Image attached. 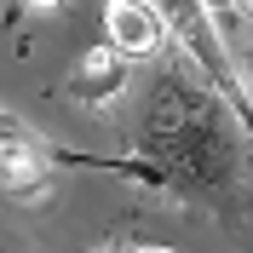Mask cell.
Returning a JSON list of instances; mask_svg holds the SVG:
<instances>
[{
    "instance_id": "10",
    "label": "cell",
    "mask_w": 253,
    "mask_h": 253,
    "mask_svg": "<svg viewBox=\"0 0 253 253\" xmlns=\"http://www.w3.org/2000/svg\"><path fill=\"white\" fill-rule=\"evenodd\" d=\"M236 6H242V17H253V0H236Z\"/></svg>"
},
{
    "instance_id": "1",
    "label": "cell",
    "mask_w": 253,
    "mask_h": 253,
    "mask_svg": "<svg viewBox=\"0 0 253 253\" xmlns=\"http://www.w3.org/2000/svg\"><path fill=\"white\" fill-rule=\"evenodd\" d=\"M236 110L207 86L196 69H178L150 92V115L138 132V156H150L167 173V190H230L242 178V132Z\"/></svg>"
},
{
    "instance_id": "7",
    "label": "cell",
    "mask_w": 253,
    "mask_h": 253,
    "mask_svg": "<svg viewBox=\"0 0 253 253\" xmlns=\"http://www.w3.org/2000/svg\"><path fill=\"white\" fill-rule=\"evenodd\" d=\"M236 69H242V86H248V104H253V41H248V46H242Z\"/></svg>"
},
{
    "instance_id": "4",
    "label": "cell",
    "mask_w": 253,
    "mask_h": 253,
    "mask_svg": "<svg viewBox=\"0 0 253 253\" xmlns=\"http://www.w3.org/2000/svg\"><path fill=\"white\" fill-rule=\"evenodd\" d=\"M104 35H110V46H121L126 58H156L161 41H167V17L150 0H115L110 12H104Z\"/></svg>"
},
{
    "instance_id": "9",
    "label": "cell",
    "mask_w": 253,
    "mask_h": 253,
    "mask_svg": "<svg viewBox=\"0 0 253 253\" xmlns=\"http://www.w3.org/2000/svg\"><path fill=\"white\" fill-rule=\"evenodd\" d=\"M115 253H167V248H115Z\"/></svg>"
},
{
    "instance_id": "8",
    "label": "cell",
    "mask_w": 253,
    "mask_h": 253,
    "mask_svg": "<svg viewBox=\"0 0 253 253\" xmlns=\"http://www.w3.org/2000/svg\"><path fill=\"white\" fill-rule=\"evenodd\" d=\"M17 6H29V12H58V0H17Z\"/></svg>"
},
{
    "instance_id": "2",
    "label": "cell",
    "mask_w": 253,
    "mask_h": 253,
    "mask_svg": "<svg viewBox=\"0 0 253 253\" xmlns=\"http://www.w3.org/2000/svg\"><path fill=\"white\" fill-rule=\"evenodd\" d=\"M161 17H167V41H173L178 52L190 58V69L213 86V92L236 110L242 132L253 138V104H248V86H242V69L236 58H230V41H224V29L213 23V12H207V0H150Z\"/></svg>"
},
{
    "instance_id": "3",
    "label": "cell",
    "mask_w": 253,
    "mask_h": 253,
    "mask_svg": "<svg viewBox=\"0 0 253 253\" xmlns=\"http://www.w3.org/2000/svg\"><path fill=\"white\" fill-rule=\"evenodd\" d=\"M132 86V58H126L121 46H92V52H81L75 63V75H69V92L81 98V104H92V110H104V104H115V98Z\"/></svg>"
},
{
    "instance_id": "6",
    "label": "cell",
    "mask_w": 253,
    "mask_h": 253,
    "mask_svg": "<svg viewBox=\"0 0 253 253\" xmlns=\"http://www.w3.org/2000/svg\"><path fill=\"white\" fill-rule=\"evenodd\" d=\"M29 138H35L29 126L17 121V115H12V110H0V144H29Z\"/></svg>"
},
{
    "instance_id": "5",
    "label": "cell",
    "mask_w": 253,
    "mask_h": 253,
    "mask_svg": "<svg viewBox=\"0 0 253 253\" xmlns=\"http://www.w3.org/2000/svg\"><path fill=\"white\" fill-rule=\"evenodd\" d=\"M46 173H52V161H46V138L0 144V190H6V196H23V202H35V196L52 184Z\"/></svg>"
}]
</instances>
